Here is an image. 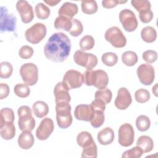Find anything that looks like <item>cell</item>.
<instances>
[{
	"label": "cell",
	"mask_w": 158,
	"mask_h": 158,
	"mask_svg": "<svg viewBox=\"0 0 158 158\" xmlns=\"http://www.w3.org/2000/svg\"><path fill=\"white\" fill-rule=\"evenodd\" d=\"M119 20L123 29L128 32L135 31L138 25V22L135 13L130 9H124L120 12Z\"/></svg>",
	"instance_id": "10"
},
{
	"label": "cell",
	"mask_w": 158,
	"mask_h": 158,
	"mask_svg": "<svg viewBox=\"0 0 158 158\" xmlns=\"http://www.w3.org/2000/svg\"><path fill=\"white\" fill-rule=\"evenodd\" d=\"M72 26L69 32L72 36H75V37L78 36L82 33L83 31V25L81 22L77 19H73L72 20Z\"/></svg>",
	"instance_id": "42"
},
{
	"label": "cell",
	"mask_w": 158,
	"mask_h": 158,
	"mask_svg": "<svg viewBox=\"0 0 158 158\" xmlns=\"http://www.w3.org/2000/svg\"><path fill=\"white\" fill-rule=\"evenodd\" d=\"M136 126L139 131H146L150 128V119L146 115H141L136 119Z\"/></svg>",
	"instance_id": "34"
},
{
	"label": "cell",
	"mask_w": 158,
	"mask_h": 158,
	"mask_svg": "<svg viewBox=\"0 0 158 158\" xmlns=\"http://www.w3.org/2000/svg\"><path fill=\"white\" fill-rule=\"evenodd\" d=\"M18 125L22 131H32L35 127V120L32 116L31 109L28 106H22L18 109Z\"/></svg>",
	"instance_id": "4"
},
{
	"label": "cell",
	"mask_w": 158,
	"mask_h": 158,
	"mask_svg": "<svg viewBox=\"0 0 158 158\" xmlns=\"http://www.w3.org/2000/svg\"><path fill=\"white\" fill-rule=\"evenodd\" d=\"M62 83L69 90L80 88L83 83V75L76 70H69L63 77Z\"/></svg>",
	"instance_id": "11"
},
{
	"label": "cell",
	"mask_w": 158,
	"mask_h": 158,
	"mask_svg": "<svg viewBox=\"0 0 158 158\" xmlns=\"http://www.w3.org/2000/svg\"><path fill=\"white\" fill-rule=\"evenodd\" d=\"M152 93L155 95V96H157V83H156V85L152 87Z\"/></svg>",
	"instance_id": "51"
},
{
	"label": "cell",
	"mask_w": 158,
	"mask_h": 158,
	"mask_svg": "<svg viewBox=\"0 0 158 158\" xmlns=\"http://www.w3.org/2000/svg\"><path fill=\"white\" fill-rule=\"evenodd\" d=\"M143 154L142 149L138 147L135 146L133 148L125 151L122 156V158H139Z\"/></svg>",
	"instance_id": "43"
},
{
	"label": "cell",
	"mask_w": 158,
	"mask_h": 158,
	"mask_svg": "<svg viewBox=\"0 0 158 158\" xmlns=\"http://www.w3.org/2000/svg\"><path fill=\"white\" fill-rule=\"evenodd\" d=\"M72 20L65 17L59 15L54 21V27L57 30L62 29L66 31H69L72 26Z\"/></svg>",
	"instance_id": "26"
},
{
	"label": "cell",
	"mask_w": 158,
	"mask_h": 158,
	"mask_svg": "<svg viewBox=\"0 0 158 158\" xmlns=\"http://www.w3.org/2000/svg\"><path fill=\"white\" fill-rule=\"evenodd\" d=\"M90 105L94 109H98L102 111H104L106 109V104L103 102L98 99H95L91 102Z\"/></svg>",
	"instance_id": "49"
},
{
	"label": "cell",
	"mask_w": 158,
	"mask_h": 158,
	"mask_svg": "<svg viewBox=\"0 0 158 158\" xmlns=\"http://www.w3.org/2000/svg\"><path fill=\"white\" fill-rule=\"evenodd\" d=\"M115 135L113 130L110 127H106L98 133L97 138L98 142L102 145L111 144L114 139Z\"/></svg>",
	"instance_id": "21"
},
{
	"label": "cell",
	"mask_w": 158,
	"mask_h": 158,
	"mask_svg": "<svg viewBox=\"0 0 158 158\" xmlns=\"http://www.w3.org/2000/svg\"><path fill=\"white\" fill-rule=\"evenodd\" d=\"M75 62L87 70H92L98 64V57L92 53H87L82 50H77L73 55Z\"/></svg>",
	"instance_id": "8"
},
{
	"label": "cell",
	"mask_w": 158,
	"mask_h": 158,
	"mask_svg": "<svg viewBox=\"0 0 158 158\" xmlns=\"http://www.w3.org/2000/svg\"><path fill=\"white\" fill-rule=\"evenodd\" d=\"M15 119L14 112L10 108L5 107L0 111V127L6 123H14Z\"/></svg>",
	"instance_id": "27"
},
{
	"label": "cell",
	"mask_w": 158,
	"mask_h": 158,
	"mask_svg": "<svg viewBox=\"0 0 158 158\" xmlns=\"http://www.w3.org/2000/svg\"><path fill=\"white\" fill-rule=\"evenodd\" d=\"M69 91V89L64 85L62 81L57 83L54 88L56 104L59 102H70L71 97Z\"/></svg>",
	"instance_id": "17"
},
{
	"label": "cell",
	"mask_w": 158,
	"mask_h": 158,
	"mask_svg": "<svg viewBox=\"0 0 158 158\" xmlns=\"http://www.w3.org/2000/svg\"><path fill=\"white\" fill-rule=\"evenodd\" d=\"M112 91L109 88L98 89L95 92L94 98L103 102L105 104H109L112 99Z\"/></svg>",
	"instance_id": "29"
},
{
	"label": "cell",
	"mask_w": 158,
	"mask_h": 158,
	"mask_svg": "<svg viewBox=\"0 0 158 158\" xmlns=\"http://www.w3.org/2000/svg\"><path fill=\"white\" fill-rule=\"evenodd\" d=\"M131 4L139 13L151 10V3L147 0H131Z\"/></svg>",
	"instance_id": "37"
},
{
	"label": "cell",
	"mask_w": 158,
	"mask_h": 158,
	"mask_svg": "<svg viewBox=\"0 0 158 158\" xmlns=\"http://www.w3.org/2000/svg\"><path fill=\"white\" fill-rule=\"evenodd\" d=\"M93 141L91 133L86 131L80 132L77 137V143L78 145L83 148L91 144Z\"/></svg>",
	"instance_id": "33"
},
{
	"label": "cell",
	"mask_w": 158,
	"mask_h": 158,
	"mask_svg": "<svg viewBox=\"0 0 158 158\" xmlns=\"http://www.w3.org/2000/svg\"><path fill=\"white\" fill-rule=\"evenodd\" d=\"M79 44L82 51L91 50L94 46V39L91 35H85L81 38Z\"/></svg>",
	"instance_id": "38"
},
{
	"label": "cell",
	"mask_w": 158,
	"mask_h": 158,
	"mask_svg": "<svg viewBox=\"0 0 158 158\" xmlns=\"http://www.w3.org/2000/svg\"><path fill=\"white\" fill-rule=\"evenodd\" d=\"M98 156V148L93 141L91 144L83 148L81 154L82 158L86 157H92L96 158Z\"/></svg>",
	"instance_id": "35"
},
{
	"label": "cell",
	"mask_w": 158,
	"mask_h": 158,
	"mask_svg": "<svg viewBox=\"0 0 158 158\" xmlns=\"http://www.w3.org/2000/svg\"><path fill=\"white\" fill-rule=\"evenodd\" d=\"M35 11L37 18L41 20H45L48 19L51 13L49 8L42 2L38 3L36 5Z\"/></svg>",
	"instance_id": "31"
},
{
	"label": "cell",
	"mask_w": 158,
	"mask_h": 158,
	"mask_svg": "<svg viewBox=\"0 0 158 158\" xmlns=\"http://www.w3.org/2000/svg\"><path fill=\"white\" fill-rule=\"evenodd\" d=\"M0 77L1 78H9L13 72V67L12 64L6 61L1 62L0 64Z\"/></svg>",
	"instance_id": "40"
},
{
	"label": "cell",
	"mask_w": 158,
	"mask_h": 158,
	"mask_svg": "<svg viewBox=\"0 0 158 158\" xmlns=\"http://www.w3.org/2000/svg\"><path fill=\"white\" fill-rule=\"evenodd\" d=\"M83 75L86 85L94 86L99 89L106 88L109 83L108 75L102 70H87Z\"/></svg>",
	"instance_id": "2"
},
{
	"label": "cell",
	"mask_w": 158,
	"mask_h": 158,
	"mask_svg": "<svg viewBox=\"0 0 158 158\" xmlns=\"http://www.w3.org/2000/svg\"><path fill=\"white\" fill-rule=\"evenodd\" d=\"M71 41L62 32L53 33L48 39L44 47L46 57L54 62H62L70 54Z\"/></svg>",
	"instance_id": "1"
},
{
	"label": "cell",
	"mask_w": 158,
	"mask_h": 158,
	"mask_svg": "<svg viewBox=\"0 0 158 158\" xmlns=\"http://www.w3.org/2000/svg\"><path fill=\"white\" fill-rule=\"evenodd\" d=\"M20 74L24 83L28 86L35 85L38 80V69L33 63L23 64L20 69Z\"/></svg>",
	"instance_id": "6"
},
{
	"label": "cell",
	"mask_w": 158,
	"mask_h": 158,
	"mask_svg": "<svg viewBox=\"0 0 158 158\" xmlns=\"http://www.w3.org/2000/svg\"><path fill=\"white\" fill-rule=\"evenodd\" d=\"M138 58L136 52L132 51H128L122 55V61L127 66L131 67L135 65L138 62Z\"/></svg>",
	"instance_id": "30"
},
{
	"label": "cell",
	"mask_w": 158,
	"mask_h": 158,
	"mask_svg": "<svg viewBox=\"0 0 158 158\" xmlns=\"http://www.w3.org/2000/svg\"><path fill=\"white\" fill-rule=\"evenodd\" d=\"M9 87L6 83L0 84V99H3L7 98L9 94Z\"/></svg>",
	"instance_id": "48"
},
{
	"label": "cell",
	"mask_w": 158,
	"mask_h": 158,
	"mask_svg": "<svg viewBox=\"0 0 158 158\" xmlns=\"http://www.w3.org/2000/svg\"><path fill=\"white\" fill-rule=\"evenodd\" d=\"M46 33L45 25L42 23H36L26 30L25 36L27 41L35 44L41 42L45 38Z\"/></svg>",
	"instance_id": "5"
},
{
	"label": "cell",
	"mask_w": 158,
	"mask_h": 158,
	"mask_svg": "<svg viewBox=\"0 0 158 158\" xmlns=\"http://www.w3.org/2000/svg\"><path fill=\"white\" fill-rule=\"evenodd\" d=\"M135 98L136 102L139 103H144L149 100L150 93L147 89L140 88L135 91Z\"/></svg>",
	"instance_id": "41"
},
{
	"label": "cell",
	"mask_w": 158,
	"mask_h": 158,
	"mask_svg": "<svg viewBox=\"0 0 158 158\" xmlns=\"http://www.w3.org/2000/svg\"><path fill=\"white\" fill-rule=\"evenodd\" d=\"M104 37L107 41L116 48H123L127 44L125 35L117 27H112L108 28L105 33Z\"/></svg>",
	"instance_id": "7"
},
{
	"label": "cell",
	"mask_w": 158,
	"mask_h": 158,
	"mask_svg": "<svg viewBox=\"0 0 158 158\" xmlns=\"http://www.w3.org/2000/svg\"><path fill=\"white\" fill-rule=\"evenodd\" d=\"M32 109L34 115L39 118L44 117L49 112V107L48 104L42 101H36L33 104Z\"/></svg>",
	"instance_id": "23"
},
{
	"label": "cell",
	"mask_w": 158,
	"mask_h": 158,
	"mask_svg": "<svg viewBox=\"0 0 158 158\" xmlns=\"http://www.w3.org/2000/svg\"><path fill=\"white\" fill-rule=\"evenodd\" d=\"M131 102L132 99L130 91L126 88H120L118 90L114 102L115 106L119 110H125L130 106Z\"/></svg>",
	"instance_id": "16"
},
{
	"label": "cell",
	"mask_w": 158,
	"mask_h": 158,
	"mask_svg": "<svg viewBox=\"0 0 158 158\" xmlns=\"http://www.w3.org/2000/svg\"><path fill=\"white\" fill-rule=\"evenodd\" d=\"M78 8L76 4L65 2H64L58 10V14L60 16H64L70 19H73V17L78 13Z\"/></svg>",
	"instance_id": "20"
},
{
	"label": "cell",
	"mask_w": 158,
	"mask_h": 158,
	"mask_svg": "<svg viewBox=\"0 0 158 158\" xmlns=\"http://www.w3.org/2000/svg\"><path fill=\"white\" fill-rule=\"evenodd\" d=\"M71 106L69 102H59L56 104V120L57 125L62 129L69 127L72 123Z\"/></svg>",
	"instance_id": "3"
},
{
	"label": "cell",
	"mask_w": 158,
	"mask_h": 158,
	"mask_svg": "<svg viewBox=\"0 0 158 158\" xmlns=\"http://www.w3.org/2000/svg\"><path fill=\"white\" fill-rule=\"evenodd\" d=\"M142 57L148 64H152L157 59V53L154 50H147L143 53Z\"/></svg>",
	"instance_id": "45"
},
{
	"label": "cell",
	"mask_w": 158,
	"mask_h": 158,
	"mask_svg": "<svg viewBox=\"0 0 158 158\" xmlns=\"http://www.w3.org/2000/svg\"><path fill=\"white\" fill-rule=\"evenodd\" d=\"M14 91L16 96L21 98L28 97L30 93V89L28 85L25 83H19L15 85Z\"/></svg>",
	"instance_id": "36"
},
{
	"label": "cell",
	"mask_w": 158,
	"mask_h": 158,
	"mask_svg": "<svg viewBox=\"0 0 158 158\" xmlns=\"http://www.w3.org/2000/svg\"><path fill=\"white\" fill-rule=\"evenodd\" d=\"M44 2L45 3H46L48 5L50 6H56L57 4H59L60 2V0H58V1H54V0L46 1V0H44Z\"/></svg>",
	"instance_id": "50"
},
{
	"label": "cell",
	"mask_w": 158,
	"mask_h": 158,
	"mask_svg": "<svg viewBox=\"0 0 158 158\" xmlns=\"http://www.w3.org/2000/svg\"><path fill=\"white\" fill-rule=\"evenodd\" d=\"M81 10L86 14H93L98 10V7L96 1H82L81 2Z\"/></svg>",
	"instance_id": "32"
},
{
	"label": "cell",
	"mask_w": 158,
	"mask_h": 158,
	"mask_svg": "<svg viewBox=\"0 0 158 158\" xmlns=\"http://www.w3.org/2000/svg\"><path fill=\"white\" fill-rule=\"evenodd\" d=\"M141 37L142 40L146 43H153L157 38L156 30L154 28L151 26H147L141 30Z\"/></svg>",
	"instance_id": "25"
},
{
	"label": "cell",
	"mask_w": 158,
	"mask_h": 158,
	"mask_svg": "<svg viewBox=\"0 0 158 158\" xmlns=\"http://www.w3.org/2000/svg\"><path fill=\"white\" fill-rule=\"evenodd\" d=\"M153 17H154V14L151 10H146V11H144L139 13V18L141 22H142L144 23H148L150 22L153 19Z\"/></svg>",
	"instance_id": "46"
},
{
	"label": "cell",
	"mask_w": 158,
	"mask_h": 158,
	"mask_svg": "<svg viewBox=\"0 0 158 158\" xmlns=\"http://www.w3.org/2000/svg\"><path fill=\"white\" fill-rule=\"evenodd\" d=\"M35 139L31 131H22L18 138L19 146L22 149H29L34 144Z\"/></svg>",
	"instance_id": "19"
},
{
	"label": "cell",
	"mask_w": 158,
	"mask_h": 158,
	"mask_svg": "<svg viewBox=\"0 0 158 158\" xmlns=\"http://www.w3.org/2000/svg\"><path fill=\"white\" fill-rule=\"evenodd\" d=\"M15 127L14 123H6L0 127V135L3 139L9 140L15 135Z\"/></svg>",
	"instance_id": "24"
},
{
	"label": "cell",
	"mask_w": 158,
	"mask_h": 158,
	"mask_svg": "<svg viewBox=\"0 0 158 158\" xmlns=\"http://www.w3.org/2000/svg\"><path fill=\"white\" fill-rule=\"evenodd\" d=\"M104 118L105 117L104 111L93 109V115L91 120H89V122L93 127L96 128H99L104 123Z\"/></svg>",
	"instance_id": "28"
},
{
	"label": "cell",
	"mask_w": 158,
	"mask_h": 158,
	"mask_svg": "<svg viewBox=\"0 0 158 158\" xmlns=\"http://www.w3.org/2000/svg\"><path fill=\"white\" fill-rule=\"evenodd\" d=\"M16 9L20 15L23 23H28L32 21L34 17L33 10L28 1L24 0L18 1L16 3Z\"/></svg>",
	"instance_id": "15"
},
{
	"label": "cell",
	"mask_w": 158,
	"mask_h": 158,
	"mask_svg": "<svg viewBox=\"0 0 158 158\" xmlns=\"http://www.w3.org/2000/svg\"><path fill=\"white\" fill-rule=\"evenodd\" d=\"M101 60L104 65L108 67H112L117 64L118 57L114 52H107L102 55Z\"/></svg>",
	"instance_id": "39"
},
{
	"label": "cell",
	"mask_w": 158,
	"mask_h": 158,
	"mask_svg": "<svg viewBox=\"0 0 158 158\" xmlns=\"http://www.w3.org/2000/svg\"><path fill=\"white\" fill-rule=\"evenodd\" d=\"M93 113V109L91 105H77L74 110V116L78 120L89 122Z\"/></svg>",
	"instance_id": "18"
},
{
	"label": "cell",
	"mask_w": 158,
	"mask_h": 158,
	"mask_svg": "<svg viewBox=\"0 0 158 158\" xmlns=\"http://www.w3.org/2000/svg\"><path fill=\"white\" fill-rule=\"evenodd\" d=\"M136 73L139 81L144 85H150L154 80L155 71L151 64H141L137 69Z\"/></svg>",
	"instance_id": "13"
},
{
	"label": "cell",
	"mask_w": 158,
	"mask_h": 158,
	"mask_svg": "<svg viewBox=\"0 0 158 158\" xmlns=\"http://www.w3.org/2000/svg\"><path fill=\"white\" fill-rule=\"evenodd\" d=\"M136 146L142 149L143 153L149 152L153 149L154 142L150 136L143 135L137 139Z\"/></svg>",
	"instance_id": "22"
},
{
	"label": "cell",
	"mask_w": 158,
	"mask_h": 158,
	"mask_svg": "<svg viewBox=\"0 0 158 158\" xmlns=\"http://www.w3.org/2000/svg\"><path fill=\"white\" fill-rule=\"evenodd\" d=\"M118 143L123 147H128L134 142L135 132L131 125L123 123L118 128Z\"/></svg>",
	"instance_id": "12"
},
{
	"label": "cell",
	"mask_w": 158,
	"mask_h": 158,
	"mask_svg": "<svg viewBox=\"0 0 158 158\" xmlns=\"http://www.w3.org/2000/svg\"><path fill=\"white\" fill-rule=\"evenodd\" d=\"M54 129L53 120L49 117L43 118L36 130V138L41 141L47 139Z\"/></svg>",
	"instance_id": "14"
},
{
	"label": "cell",
	"mask_w": 158,
	"mask_h": 158,
	"mask_svg": "<svg viewBox=\"0 0 158 158\" xmlns=\"http://www.w3.org/2000/svg\"><path fill=\"white\" fill-rule=\"evenodd\" d=\"M33 49L28 45H24L22 46L19 51V55L20 57L23 59H28L31 58L33 55Z\"/></svg>",
	"instance_id": "44"
},
{
	"label": "cell",
	"mask_w": 158,
	"mask_h": 158,
	"mask_svg": "<svg viewBox=\"0 0 158 158\" xmlns=\"http://www.w3.org/2000/svg\"><path fill=\"white\" fill-rule=\"evenodd\" d=\"M0 31L1 33L4 31L13 32L16 30L17 18L10 13L8 12L7 9L4 6L0 8Z\"/></svg>",
	"instance_id": "9"
},
{
	"label": "cell",
	"mask_w": 158,
	"mask_h": 158,
	"mask_svg": "<svg viewBox=\"0 0 158 158\" xmlns=\"http://www.w3.org/2000/svg\"><path fill=\"white\" fill-rule=\"evenodd\" d=\"M127 1H118V0H103L102 1V6L106 9H111L115 7L118 4L126 3Z\"/></svg>",
	"instance_id": "47"
}]
</instances>
